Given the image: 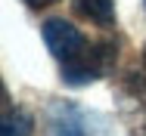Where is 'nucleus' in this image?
Listing matches in <instances>:
<instances>
[{
	"label": "nucleus",
	"mask_w": 146,
	"mask_h": 136,
	"mask_svg": "<svg viewBox=\"0 0 146 136\" xmlns=\"http://www.w3.org/2000/svg\"><path fill=\"white\" fill-rule=\"evenodd\" d=\"M31 9H40V6H50V3H56V0H25Z\"/></svg>",
	"instance_id": "obj_6"
},
{
	"label": "nucleus",
	"mask_w": 146,
	"mask_h": 136,
	"mask_svg": "<svg viewBox=\"0 0 146 136\" xmlns=\"http://www.w3.org/2000/svg\"><path fill=\"white\" fill-rule=\"evenodd\" d=\"M72 9L93 25H103V28L115 25V3L112 0H72Z\"/></svg>",
	"instance_id": "obj_4"
},
{
	"label": "nucleus",
	"mask_w": 146,
	"mask_h": 136,
	"mask_svg": "<svg viewBox=\"0 0 146 136\" xmlns=\"http://www.w3.org/2000/svg\"><path fill=\"white\" fill-rule=\"evenodd\" d=\"M47 130L50 136H109L103 114L87 111L75 102H62V99L50 102L47 108Z\"/></svg>",
	"instance_id": "obj_1"
},
{
	"label": "nucleus",
	"mask_w": 146,
	"mask_h": 136,
	"mask_svg": "<svg viewBox=\"0 0 146 136\" xmlns=\"http://www.w3.org/2000/svg\"><path fill=\"white\" fill-rule=\"evenodd\" d=\"M34 124H31V114L22 108H9L0 114V136H31Z\"/></svg>",
	"instance_id": "obj_5"
},
{
	"label": "nucleus",
	"mask_w": 146,
	"mask_h": 136,
	"mask_svg": "<svg viewBox=\"0 0 146 136\" xmlns=\"http://www.w3.org/2000/svg\"><path fill=\"white\" fill-rule=\"evenodd\" d=\"M115 53H118V43L115 40H103L96 47H90L72 59V62H62V81L72 83V87H84L90 81H100L112 65H115Z\"/></svg>",
	"instance_id": "obj_2"
},
{
	"label": "nucleus",
	"mask_w": 146,
	"mask_h": 136,
	"mask_svg": "<svg viewBox=\"0 0 146 136\" xmlns=\"http://www.w3.org/2000/svg\"><path fill=\"white\" fill-rule=\"evenodd\" d=\"M3 99H6V90H3V83H0V102H3Z\"/></svg>",
	"instance_id": "obj_7"
},
{
	"label": "nucleus",
	"mask_w": 146,
	"mask_h": 136,
	"mask_svg": "<svg viewBox=\"0 0 146 136\" xmlns=\"http://www.w3.org/2000/svg\"><path fill=\"white\" fill-rule=\"evenodd\" d=\"M143 65H146V47H143Z\"/></svg>",
	"instance_id": "obj_8"
},
{
	"label": "nucleus",
	"mask_w": 146,
	"mask_h": 136,
	"mask_svg": "<svg viewBox=\"0 0 146 136\" xmlns=\"http://www.w3.org/2000/svg\"><path fill=\"white\" fill-rule=\"evenodd\" d=\"M40 34H44V43H47V50L56 56L59 62H72V59H78V56L87 50V40H84V34H81L78 28L72 25L68 19H47Z\"/></svg>",
	"instance_id": "obj_3"
}]
</instances>
